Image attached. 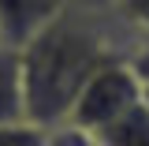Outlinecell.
<instances>
[{
  "mask_svg": "<svg viewBox=\"0 0 149 146\" xmlns=\"http://www.w3.org/2000/svg\"><path fill=\"white\" fill-rule=\"evenodd\" d=\"M0 146H52V131L34 120L0 124Z\"/></svg>",
  "mask_w": 149,
  "mask_h": 146,
  "instance_id": "6",
  "label": "cell"
},
{
  "mask_svg": "<svg viewBox=\"0 0 149 146\" xmlns=\"http://www.w3.org/2000/svg\"><path fill=\"white\" fill-rule=\"evenodd\" d=\"M142 101H146V105H149V86H146V90H142Z\"/></svg>",
  "mask_w": 149,
  "mask_h": 146,
  "instance_id": "11",
  "label": "cell"
},
{
  "mask_svg": "<svg viewBox=\"0 0 149 146\" xmlns=\"http://www.w3.org/2000/svg\"><path fill=\"white\" fill-rule=\"evenodd\" d=\"M52 146H90L82 135H74V131H56L52 135Z\"/></svg>",
  "mask_w": 149,
  "mask_h": 146,
  "instance_id": "9",
  "label": "cell"
},
{
  "mask_svg": "<svg viewBox=\"0 0 149 146\" xmlns=\"http://www.w3.org/2000/svg\"><path fill=\"white\" fill-rule=\"evenodd\" d=\"M138 105H142V83L134 79V71L123 60H116V64L101 68L86 83V90L78 94V101H74L63 131L93 139L104 128H112L116 120H123L130 109H138Z\"/></svg>",
  "mask_w": 149,
  "mask_h": 146,
  "instance_id": "2",
  "label": "cell"
},
{
  "mask_svg": "<svg viewBox=\"0 0 149 146\" xmlns=\"http://www.w3.org/2000/svg\"><path fill=\"white\" fill-rule=\"evenodd\" d=\"M26 120V94H22V60L15 49L0 45V124Z\"/></svg>",
  "mask_w": 149,
  "mask_h": 146,
  "instance_id": "4",
  "label": "cell"
},
{
  "mask_svg": "<svg viewBox=\"0 0 149 146\" xmlns=\"http://www.w3.org/2000/svg\"><path fill=\"white\" fill-rule=\"evenodd\" d=\"M78 4H86V8H101V11H112L116 0H78Z\"/></svg>",
  "mask_w": 149,
  "mask_h": 146,
  "instance_id": "10",
  "label": "cell"
},
{
  "mask_svg": "<svg viewBox=\"0 0 149 146\" xmlns=\"http://www.w3.org/2000/svg\"><path fill=\"white\" fill-rule=\"evenodd\" d=\"M130 30L101 8H86L74 0L60 19H52L34 41L19 49L22 60V94L26 120L41 128L63 131L78 94L93 75L123 60Z\"/></svg>",
  "mask_w": 149,
  "mask_h": 146,
  "instance_id": "1",
  "label": "cell"
},
{
  "mask_svg": "<svg viewBox=\"0 0 149 146\" xmlns=\"http://www.w3.org/2000/svg\"><path fill=\"white\" fill-rule=\"evenodd\" d=\"M90 146H149V105L142 101L138 109H130L123 120H116L101 135L86 139Z\"/></svg>",
  "mask_w": 149,
  "mask_h": 146,
  "instance_id": "5",
  "label": "cell"
},
{
  "mask_svg": "<svg viewBox=\"0 0 149 146\" xmlns=\"http://www.w3.org/2000/svg\"><path fill=\"white\" fill-rule=\"evenodd\" d=\"M112 15L119 19L130 34H142V30H149V0H116Z\"/></svg>",
  "mask_w": 149,
  "mask_h": 146,
  "instance_id": "8",
  "label": "cell"
},
{
  "mask_svg": "<svg viewBox=\"0 0 149 146\" xmlns=\"http://www.w3.org/2000/svg\"><path fill=\"white\" fill-rule=\"evenodd\" d=\"M123 64L134 71V79H138V83H142V90H146V86H149V30L130 34L127 49H123Z\"/></svg>",
  "mask_w": 149,
  "mask_h": 146,
  "instance_id": "7",
  "label": "cell"
},
{
  "mask_svg": "<svg viewBox=\"0 0 149 146\" xmlns=\"http://www.w3.org/2000/svg\"><path fill=\"white\" fill-rule=\"evenodd\" d=\"M71 4L74 0H0V45L19 53Z\"/></svg>",
  "mask_w": 149,
  "mask_h": 146,
  "instance_id": "3",
  "label": "cell"
}]
</instances>
